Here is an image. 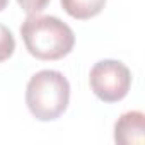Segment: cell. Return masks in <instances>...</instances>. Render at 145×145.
I'll return each instance as SVG.
<instances>
[{"label": "cell", "instance_id": "6da1fadb", "mask_svg": "<svg viewBox=\"0 0 145 145\" xmlns=\"http://www.w3.org/2000/svg\"><path fill=\"white\" fill-rule=\"evenodd\" d=\"M27 51L39 60H60L75 44V34L68 24L53 16L31 14L21 26Z\"/></svg>", "mask_w": 145, "mask_h": 145}, {"label": "cell", "instance_id": "7a4b0ae2", "mask_svg": "<svg viewBox=\"0 0 145 145\" xmlns=\"http://www.w3.org/2000/svg\"><path fill=\"white\" fill-rule=\"evenodd\" d=\"M70 101V84L61 72L41 70L34 74L26 87V104L39 121L60 118Z\"/></svg>", "mask_w": 145, "mask_h": 145}, {"label": "cell", "instance_id": "3957f363", "mask_svg": "<svg viewBox=\"0 0 145 145\" xmlns=\"http://www.w3.org/2000/svg\"><path fill=\"white\" fill-rule=\"evenodd\" d=\"M92 92L104 103L121 101L131 86V74L125 63L118 60H101L89 74Z\"/></svg>", "mask_w": 145, "mask_h": 145}, {"label": "cell", "instance_id": "277c9868", "mask_svg": "<svg viewBox=\"0 0 145 145\" xmlns=\"http://www.w3.org/2000/svg\"><path fill=\"white\" fill-rule=\"evenodd\" d=\"M114 142L120 145L145 143V116L142 111L123 113L114 125Z\"/></svg>", "mask_w": 145, "mask_h": 145}, {"label": "cell", "instance_id": "5b68a950", "mask_svg": "<svg viewBox=\"0 0 145 145\" xmlns=\"http://www.w3.org/2000/svg\"><path fill=\"white\" fill-rule=\"evenodd\" d=\"M65 12L79 21H87L101 14L106 5V0H61Z\"/></svg>", "mask_w": 145, "mask_h": 145}, {"label": "cell", "instance_id": "8992f818", "mask_svg": "<svg viewBox=\"0 0 145 145\" xmlns=\"http://www.w3.org/2000/svg\"><path fill=\"white\" fill-rule=\"evenodd\" d=\"M14 50H16V39L10 29L0 24V61H5L7 58H10Z\"/></svg>", "mask_w": 145, "mask_h": 145}, {"label": "cell", "instance_id": "52a82bcc", "mask_svg": "<svg viewBox=\"0 0 145 145\" xmlns=\"http://www.w3.org/2000/svg\"><path fill=\"white\" fill-rule=\"evenodd\" d=\"M17 4L21 5L24 12L31 16V14H39L50 4V0H17Z\"/></svg>", "mask_w": 145, "mask_h": 145}, {"label": "cell", "instance_id": "ba28073f", "mask_svg": "<svg viewBox=\"0 0 145 145\" xmlns=\"http://www.w3.org/2000/svg\"><path fill=\"white\" fill-rule=\"evenodd\" d=\"M7 4H9V0H0V12L7 7Z\"/></svg>", "mask_w": 145, "mask_h": 145}]
</instances>
